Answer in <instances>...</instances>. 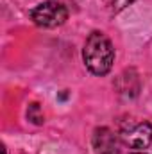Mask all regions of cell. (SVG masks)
<instances>
[{"label":"cell","mask_w":152,"mask_h":154,"mask_svg":"<svg viewBox=\"0 0 152 154\" xmlns=\"http://www.w3.org/2000/svg\"><path fill=\"white\" fill-rule=\"evenodd\" d=\"M122 143L134 151H143L152 143V124L147 120H141L138 124H132L125 127L120 134Z\"/></svg>","instance_id":"3"},{"label":"cell","mask_w":152,"mask_h":154,"mask_svg":"<svg viewBox=\"0 0 152 154\" xmlns=\"http://www.w3.org/2000/svg\"><path fill=\"white\" fill-rule=\"evenodd\" d=\"M27 118H29L32 124H36V125H41V124L45 122V116L41 113V108H39L38 102L29 104V108H27Z\"/></svg>","instance_id":"6"},{"label":"cell","mask_w":152,"mask_h":154,"mask_svg":"<svg viewBox=\"0 0 152 154\" xmlns=\"http://www.w3.org/2000/svg\"><path fill=\"white\" fill-rule=\"evenodd\" d=\"M31 20L45 29H56L59 25H63L68 20V9L56 0H47L38 4L32 11H31Z\"/></svg>","instance_id":"2"},{"label":"cell","mask_w":152,"mask_h":154,"mask_svg":"<svg viewBox=\"0 0 152 154\" xmlns=\"http://www.w3.org/2000/svg\"><path fill=\"white\" fill-rule=\"evenodd\" d=\"M132 2H134V0H109V4H108L109 13H111V14H116V13L123 11L125 7H129Z\"/></svg>","instance_id":"7"},{"label":"cell","mask_w":152,"mask_h":154,"mask_svg":"<svg viewBox=\"0 0 152 154\" xmlns=\"http://www.w3.org/2000/svg\"><path fill=\"white\" fill-rule=\"evenodd\" d=\"M82 61L93 75H108L114 63V48L111 39L100 31L91 32L82 47Z\"/></svg>","instance_id":"1"},{"label":"cell","mask_w":152,"mask_h":154,"mask_svg":"<svg viewBox=\"0 0 152 154\" xmlns=\"http://www.w3.org/2000/svg\"><path fill=\"white\" fill-rule=\"evenodd\" d=\"M131 154H149V152H143V151H134V152H131Z\"/></svg>","instance_id":"8"},{"label":"cell","mask_w":152,"mask_h":154,"mask_svg":"<svg viewBox=\"0 0 152 154\" xmlns=\"http://www.w3.org/2000/svg\"><path fill=\"white\" fill-rule=\"evenodd\" d=\"M116 90L120 95H125V97H136L140 93V79H138V74L131 68V70H125L122 72L118 79H116Z\"/></svg>","instance_id":"5"},{"label":"cell","mask_w":152,"mask_h":154,"mask_svg":"<svg viewBox=\"0 0 152 154\" xmlns=\"http://www.w3.org/2000/svg\"><path fill=\"white\" fill-rule=\"evenodd\" d=\"M91 147L95 154H122V142L109 127H97L93 131Z\"/></svg>","instance_id":"4"}]
</instances>
